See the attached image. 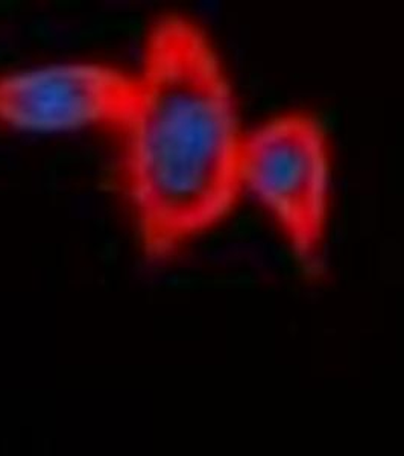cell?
Here are the masks:
<instances>
[{
	"instance_id": "1",
	"label": "cell",
	"mask_w": 404,
	"mask_h": 456,
	"mask_svg": "<svg viewBox=\"0 0 404 456\" xmlns=\"http://www.w3.org/2000/svg\"><path fill=\"white\" fill-rule=\"evenodd\" d=\"M130 110L113 137L137 251L166 264L238 210L251 120L229 62L201 21L166 11L146 25Z\"/></svg>"
},
{
	"instance_id": "3",
	"label": "cell",
	"mask_w": 404,
	"mask_h": 456,
	"mask_svg": "<svg viewBox=\"0 0 404 456\" xmlns=\"http://www.w3.org/2000/svg\"><path fill=\"white\" fill-rule=\"evenodd\" d=\"M133 68L60 58L0 69V133L19 137H115L133 99Z\"/></svg>"
},
{
	"instance_id": "2",
	"label": "cell",
	"mask_w": 404,
	"mask_h": 456,
	"mask_svg": "<svg viewBox=\"0 0 404 456\" xmlns=\"http://www.w3.org/2000/svg\"><path fill=\"white\" fill-rule=\"evenodd\" d=\"M336 151L326 122L303 107L251 120L240 161V202L270 224L300 270L326 266L336 204Z\"/></svg>"
}]
</instances>
